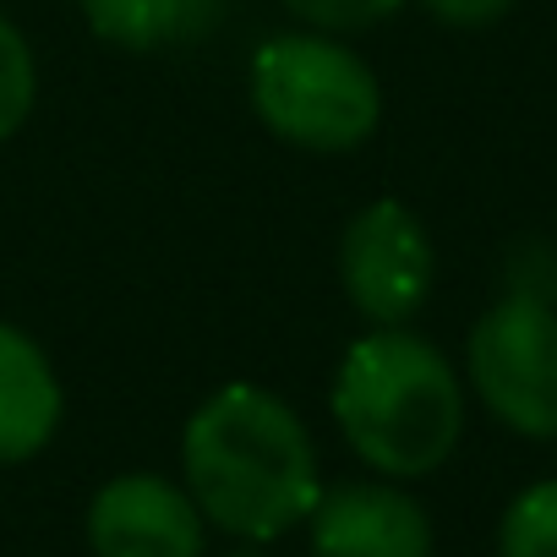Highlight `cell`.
<instances>
[{"instance_id": "277c9868", "label": "cell", "mask_w": 557, "mask_h": 557, "mask_svg": "<svg viewBox=\"0 0 557 557\" xmlns=\"http://www.w3.org/2000/svg\"><path fill=\"white\" fill-rule=\"evenodd\" d=\"M475 399L519 437H557V307L524 290L492 301L465 339Z\"/></svg>"}, {"instance_id": "52a82bcc", "label": "cell", "mask_w": 557, "mask_h": 557, "mask_svg": "<svg viewBox=\"0 0 557 557\" xmlns=\"http://www.w3.org/2000/svg\"><path fill=\"white\" fill-rule=\"evenodd\" d=\"M307 530L318 557H432L437 546L432 513L388 475L323 486L307 513Z\"/></svg>"}, {"instance_id": "5bb4252c", "label": "cell", "mask_w": 557, "mask_h": 557, "mask_svg": "<svg viewBox=\"0 0 557 557\" xmlns=\"http://www.w3.org/2000/svg\"><path fill=\"white\" fill-rule=\"evenodd\" d=\"M224 557H268L262 546H240V552H224Z\"/></svg>"}, {"instance_id": "30bf717a", "label": "cell", "mask_w": 557, "mask_h": 557, "mask_svg": "<svg viewBox=\"0 0 557 557\" xmlns=\"http://www.w3.org/2000/svg\"><path fill=\"white\" fill-rule=\"evenodd\" d=\"M497 557H557V475L524 486L497 519Z\"/></svg>"}, {"instance_id": "ba28073f", "label": "cell", "mask_w": 557, "mask_h": 557, "mask_svg": "<svg viewBox=\"0 0 557 557\" xmlns=\"http://www.w3.org/2000/svg\"><path fill=\"white\" fill-rule=\"evenodd\" d=\"M61 410L66 394L45 345L17 323H0V465H23L50 448Z\"/></svg>"}, {"instance_id": "6da1fadb", "label": "cell", "mask_w": 557, "mask_h": 557, "mask_svg": "<svg viewBox=\"0 0 557 557\" xmlns=\"http://www.w3.org/2000/svg\"><path fill=\"white\" fill-rule=\"evenodd\" d=\"M181 486L202 519L235 541H278L307 524L323 475L307 421L257 383L213 388L181 432Z\"/></svg>"}, {"instance_id": "8fae6325", "label": "cell", "mask_w": 557, "mask_h": 557, "mask_svg": "<svg viewBox=\"0 0 557 557\" xmlns=\"http://www.w3.org/2000/svg\"><path fill=\"white\" fill-rule=\"evenodd\" d=\"M39 104V61L12 17H0V143H12Z\"/></svg>"}, {"instance_id": "7c38bea8", "label": "cell", "mask_w": 557, "mask_h": 557, "mask_svg": "<svg viewBox=\"0 0 557 557\" xmlns=\"http://www.w3.org/2000/svg\"><path fill=\"white\" fill-rule=\"evenodd\" d=\"M285 7L318 34H361L388 23L405 0H285Z\"/></svg>"}, {"instance_id": "3957f363", "label": "cell", "mask_w": 557, "mask_h": 557, "mask_svg": "<svg viewBox=\"0 0 557 557\" xmlns=\"http://www.w3.org/2000/svg\"><path fill=\"white\" fill-rule=\"evenodd\" d=\"M251 110L290 148L307 153H350L383 121L377 72L339 39L318 28L273 34L251 55Z\"/></svg>"}, {"instance_id": "8992f818", "label": "cell", "mask_w": 557, "mask_h": 557, "mask_svg": "<svg viewBox=\"0 0 557 557\" xmlns=\"http://www.w3.org/2000/svg\"><path fill=\"white\" fill-rule=\"evenodd\" d=\"M83 530L94 557H202L208 546V519L191 492L153 470L104 481L88 503Z\"/></svg>"}, {"instance_id": "9c48e42d", "label": "cell", "mask_w": 557, "mask_h": 557, "mask_svg": "<svg viewBox=\"0 0 557 557\" xmlns=\"http://www.w3.org/2000/svg\"><path fill=\"white\" fill-rule=\"evenodd\" d=\"M88 28L115 50H159L186 28L191 0H77Z\"/></svg>"}, {"instance_id": "5b68a950", "label": "cell", "mask_w": 557, "mask_h": 557, "mask_svg": "<svg viewBox=\"0 0 557 557\" xmlns=\"http://www.w3.org/2000/svg\"><path fill=\"white\" fill-rule=\"evenodd\" d=\"M437 278V251L410 202L377 197L339 235V285L372 329L410 323Z\"/></svg>"}, {"instance_id": "4fadbf2b", "label": "cell", "mask_w": 557, "mask_h": 557, "mask_svg": "<svg viewBox=\"0 0 557 557\" xmlns=\"http://www.w3.org/2000/svg\"><path fill=\"white\" fill-rule=\"evenodd\" d=\"M416 7L443 28H492L513 12V0H416Z\"/></svg>"}, {"instance_id": "7a4b0ae2", "label": "cell", "mask_w": 557, "mask_h": 557, "mask_svg": "<svg viewBox=\"0 0 557 557\" xmlns=\"http://www.w3.org/2000/svg\"><path fill=\"white\" fill-rule=\"evenodd\" d=\"M334 421L356 459L388 481H421L465 437V383L454 361L405 323L361 334L334 372Z\"/></svg>"}]
</instances>
